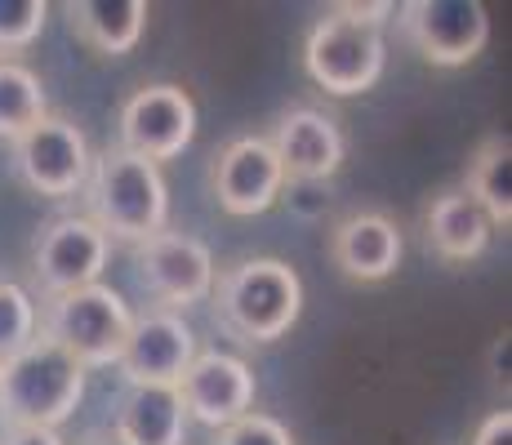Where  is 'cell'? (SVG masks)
Masks as SVG:
<instances>
[{
	"instance_id": "6da1fadb",
	"label": "cell",
	"mask_w": 512,
	"mask_h": 445,
	"mask_svg": "<svg viewBox=\"0 0 512 445\" xmlns=\"http://www.w3.org/2000/svg\"><path fill=\"white\" fill-rule=\"evenodd\" d=\"M85 219H90L107 241L143 245L156 232L170 227V183L161 165L125 152V147H103L90 161L85 178Z\"/></svg>"
},
{
	"instance_id": "7a4b0ae2",
	"label": "cell",
	"mask_w": 512,
	"mask_h": 445,
	"mask_svg": "<svg viewBox=\"0 0 512 445\" xmlns=\"http://www.w3.org/2000/svg\"><path fill=\"white\" fill-rule=\"evenodd\" d=\"M214 312L245 343H277L303 316V276L285 259H236L214 276Z\"/></svg>"
},
{
	"instance_id": "3957f363",
	"label": "cell",
	"mask_w": 512,
	"mask_h": 445,
	"mask_svg": "<svg viewBox=\"0 0 512 445\" xmlns=\"http://www.w3.org/2000/svg\"><path fill=\"white\" fill-rule=\"evenodd\" d=\"M90 370L58 343L36 339L0 365V419L5 428L58 432L85 401Z\"/></svg>"
},
{
	"instance_id": "277c9868",
	"label": "cell",
	"mask_w": 512,
	"mask_h": 445,
	"mask_svg": "<svg viewBox=\"0 0 512 445\" xmlns=\"http://www.w3.org/2000/svg\"><path fill=\"white\" fill-rule=\"evenodd\" d=\"M134 330V308L112 285H85L72 294H54L41 316V339L72 352L85 370H107L121 361L125 339Z\"/></svg>"
},
{
	"instance_id": "5b68a950",
	"label": "cell",
	"mask_w": 512,
	"mask_h": 445,
	"mask_svg": "<svg viewBox=\"0 0 512 445\" xmlns=\"http://www.w3.org/2000/svg\"><path fill=\"white\" fill-rule=\"evenodd\" d=\"M383 67H388L383 27L343 18L334 5L312 23L308 41H303V72L334 98H357L374 89Z\"/></svg>"
},
{
	"instance_id": "8992f818",
	"label": "cell",
	"mask_w": 512,
	"mask_h": 445,
	"mask_svg": "<svg viewBox=\"0 0 512 445\" xmlns=\"http://www.w3.org/2000/svg\"><path fill=\"white\" fill-rule=\"evenodd\" d=\"M116 134L125 152L161 165L174 161L196 138V98L183 85H143L116 112Z\"/></svg>"
},
{
	"instance_id": "52a82bcc",
	"label": "cell",
	"mask_w": 512,
	"mask_h": 445,
	"mask_svg": "<svg viewBox=\"0 0 512 445\" xmlns=\"http://www.w3.org/2000/svg\"><path fill=\"white\" fill-rule=\"evenodd\" d=\"M90 138L76 121L49 112L41 125H32L23 138H14V170L36 196L67 201L90 178Z\"/></svg>"
},
{
	"instance_id": "ba28073f",
	"label": "cell",
	"mask_w": 512,
	"mask_h": 445,
	"mask_svg": "<svg viewBox=\"0 0 512 445\" xmlns=\"http://www.w3.org/2000/svg\"><path fill=\"white\" fill-rule=\"evenodd\" d=\"M397 23L432 67H468L490 41V14L481 0H410L397 9Z\"/></svg>"
},
{
	"instance_id": "9c48e42d",
	"label": "cell",
	"mask_w": 512,
	"mask_h": 445,
	"mask_svg": "<svg viewBox=\"0 0 512 445\" xmlns=\"http://www.w3.org/2000/svg\"><path fill=\"white\" fill-rule=\"evenodd\" d=\"M134 259H139V281L147 285L156 303L165 312H187L196 303L210 299L214 290V254L201 236H187V232H156L152 241L134 245Z\"/></svg>"
},
{
	"instance_id": "30bf717a",
	"label": "cell",
	"mask_w": 512,
	"mask_h": 445,
	"mask_svg": "<svg viewBox=\"0 0 512 445\" xmlns=\"http://www.w3.org/2000/svg\"><path fill=\"white\" fill-rule=\"evenodd\" d=\"M210 187H214V201H219L223 214H232V219H254V214H268L272 205L281 201L285 170H281L268 138L241 134L214 152Z\"/></svg>"
},
{
	"instance_id": "8fae6325",
	"label": "cell",
	"mask_w": 512,
	"mask_h": 445,
	"mask_svg": "<svg viewBox=\"0 0 512 445\" xmlns=\"http://www.w3.org/2000/svg\"><path fill=\"white\" fill-rule=\"evenodd\" d=\"M107 254H112V241H107L85 214H58L32 241V267H36V276H41L49 299H54V294L85 290V285H98L103 281Z\"/></svg>"
},
{
	"instance_id": "7c38bea8",
	"label": "cell",
	"mask_w": 512,
	"mask_h": 445,
	"mask_svg": "<svg viewBox=\"0 0 512 445\" xmlns=\"http://www.w3.org/2000/svg\"><path fill=\"white\" fill-rule=\"evenodd\" d=\"M254 370L232 352H196V361L187 365V374L179 379V401H183V414L187 423H201L210 432H223L232 428L236 419L254 410Z\"/></svg>"
},
{
	"instance_id": "4fadbf2b",
	"label": "cell",
	"mask_w": 512,
	"mask_h": 445,
	"mask_svg": "<svg viewBox=\"0 0 512 445\" xmlns=\"http://www.w3.org/2000/svg\"><path fill=\"white\" fill-rule=\"evenodd\" d=\"M201 343L196 330L187 325V316L147 308L134 312V330L125 339V352L116 361V370L125 374V383H147V388H179L187 365L196 361Z\"/></svg>"
},
{
	"instance_id": "5bb4252c",
	"label": "cell",
	"mask_w": 512,
	"mask_h": 445,
	"mask_svg": "<svg viewBox=\"0 0 512 445\" xmlns=\"http://www.w3.org/2000/svg\"><path fill=\"white\" fill-rule=\"evenodd\" d=\"M268 143L285 170V183H326L339 174L343 156H348V138H343L339 121L308 103L281 112Z\"/></svg>"
},
{
	"instance_id": "9a60e30c",
	"label": "cell",
	"mask_w": 512,
	"mask_h": 445,
	"mask_svg": "<svg viewBox=\"0 0 512 445\" xmlns=\"http://www.w3.org/2000/svg\"><path fill=\"white\" fill-rule=\"evenodd\" d=\"M406 259V236L392 214L383 210H352L330 227V263L348 281L379 285Z\"/></svg>"
},
{
	"instance_id": "2e32d148",
	"label": "cell",
	"mask_w": 512,
	"mask_h": 445,
	"mask_svg": "<svg viewBox=\"0 0 512 445\" xmlns=\"http://www.w3.org/2000/svg\"><path fill=\"white\" fill-rule=\"evenodd\" d=\"M423 236H428V250L446 263H472L490 250V236H495V223L486 219L477 201L464 192V187H446L428 201L423 210Z\"/></svg>"
},
{
	"instance_id": "e0dca14e",
	"label": "cell",
	"mask_w": 512,
	"mask_h": 445,
	"mask_svg": "<svg viewBox=\"0 0 512 445\" xmlns=\"http://www.w3.org/2000/svg\"><path fill=\"white\" fill-rule=\"evenodd\" d=\"M112 432L125 445H183L187 441V414H183L179 388L125 383V397L116 405Z\"/></svg>"
},
{
	"instance_id": "ac0fdd59",
	"label": "cell",
	"mask_w": 512,
	"mask_h": 445,
	"mask_svg": "<svg viewBox=\"0 0 512 445\" xmlns=\"http://www.w3.org/2000/svg\"><path fill=\"white\" fill-rule=\"evenodd\" d=\"M147 0H72L67 23L85 49L103 58H125L147 32Z\"/></svg>"
},
{
	"instance_id": "d6986e66",
	"label": "cell",
	"mask_w": 512,
	"mask_h": 445,
	"mask_svg": "<svg viewBox=\"0 0 512 445\" xmlns=\"http://www.w3.org/2000/svg\"><path fill=\"white\" fill-rule=\"evenodd\" d=\"M464 192L486 210L495 227L512 223V143L504 134H486L468 156Z\"/></svg>"
},
{
	"instance_id": "ffe728a7",
	"label": "cell",
	"mask_w": 512,
	"mask_h": 445,
	"mask_svg": "<svg viewBox=\"0 0 512 445\" xmlns=\"http://www.w3.org/2000/svg\"><path fill=\"white\" fill-rule=\"evenodd\" d=\"M49 116V98L41 76L27 63L0 58V138H23L32 125H41Z\"/></svg>"
},
{
	"instance_id": "44dd1931",
	"label": "cell",
	"mask_w": 512,
	"mask_h": 445,
	"mask_svg": "<svg viewBox=\"0 0 512 445\" xmlns=\"http://www.w3.org/2000/svg\"><path fill=\"white\" fill-rule=\"evenodd\" d=\"M41 339V308L18 281H0V365Z\"/></svg>"
},
{
	"instance_id": "7402d4cb",
	"label": "cell",
	"mask_w": 512,
	"mask_h": 445,
	"mask_svg": "<svg viewBox=\"0 0 512 445\" xmlns=\"http://www.w3.org/2000/svg\"><path fill=\"white\" fill-rule=\"evenodd\" d=\"M49 5L45 0H0V49H27L41 41Z\"/></svg>"
},
{
	"instance_id": "603a6c76",
	"label": "cell",
	"mask_w": 512,
	"mask_h": 445,
	"mask_svg": "<svg viewBox=\"0 0 512 445\" xmlns=\"http://www.w3.org/2000/svg\"><path fill=\"white\" fill-rule=\"evenodd\" d=\"M214 445H299V441H294V432L285 428L281 419L250 410L245 419H236L232 428H223L219 437H214Z\"/></svg>"
},
{
	"instance_id": "cb8c5ba5",
	"label": "cell",
	"mask_w": 512,
	"mask_h": 445,
	"mask_svg": "<svg viewBox=\"0 0 512 445\" xmlns=\"http://www.w3.org/2000/svg\"><path fill=\"white\" fill-rule=\"evenodd\" d=\"M281 201L290 205L294 219H326V210H330L326 183H285Z\"/></svg>"
},
{
	"instance_id": "d4e9b609",
	"label": "cell",
	"mask_w": 512,
	"mask_h": 445,
	"mask_svg": "<svg viewBox=\"0 0 512 445\" xmlns=\"http://www.w3.org/2000/svg\"><path fill=\"white\" fill-rule=\"evenodd\" d=\"M472 445H512V410H495L477 423Z\"/></svg>"
},
{
	"instance_id": "484cf974",
	"label": "cell",
	"mask_w": 512,
	"mask_h": 445,
	"mask_svg": "<svg viewBox=\"0 0 512 445\" xmlns=\"http://www.w3.org/2000/svg\"><path fill=\"white\" fill-rule=\"evenodd\" d=\"M343 18H357V23H370V27H383L392 14H397V5H388V0H379V5H361V0H348V5H334Z\"/></svg>"
},
{
	"instance_id": "4316f807",
	"label": "cell",
	"mask_w": 512,
	"mask_h": 445,
	"mask_svg": "<svg viewBox=\"0 0 512 445\" xmlns=\"http://www.w3.org/2000/svg\"><path fill=\"white\" fill-rule=\"evenodd\" d=\"M0 445H67L63 432H49V428H5Z\"/></svg>"
},
{
	"instance_id": "83f0119b",
	"label": "cell",
	"mask_w": 512,
	"mask_h": 445,
	"mask_svg": "<svg viewBox=\"0 0 512 445\" xmlns=\"http://www.w3.org/2000/svg\"><path fill=\"white\" fill-rule=\"evenodd\" d=\"M508 370H512V334L504 330L495 343H490V379L508 388Z\"/></svg>"
},
{
	"instance_id": "f1b7e54d",
	"label": "cell",
	"mask_w": 512,
	"mask_h": 445,
	"mask_svg": "<svg viewBox=\"0 0 512 445\" xmlns=\"http://www.w3.org/2000/svg\"><path fill=\"white\" fill-rule=\"evenodd\" d=\"M81 445H125L121 437H116V432L112 428H98V432H90V437H85Z\"/></svg>"
}]
</instances>
